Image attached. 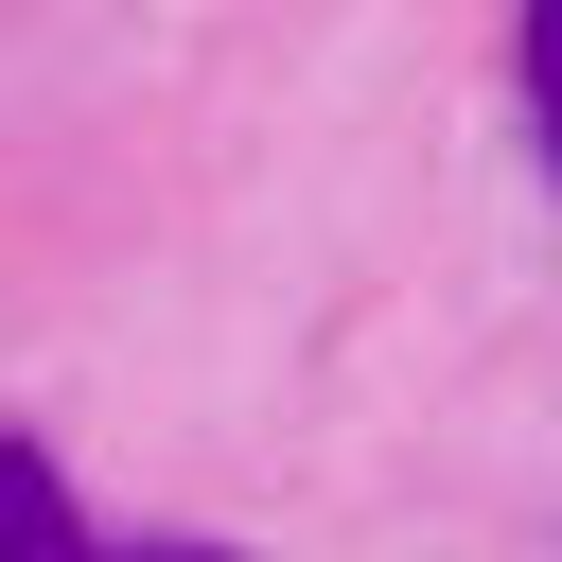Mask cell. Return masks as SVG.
Instances as JSON below:
<instances>
[{
  "label": "cell",
  "instance_id": "obj_1",
  "mask_svg": "<svg viewBox=\"0 0 562 562\" xmlns=\"http://www.w3.org/2000/svg\"><path fill=\"white\" fill-rule=\"evenodd\" d=\"M0 562H228V544H88L70 527V474L35 439H0Z\"/></svg>",
  "mask_w": 562,
  "mask_h": 562
},
{
  "label": "cell",
  "instance_id": "obj_2",
  "mask_svg": "<svg viewBox=\"0 0 562 562\" xmlns=\"http://www.w3.org/2000/svg\"><path fill=\"white\" fill-rule=\"evenodd\" d=\"M527 105H544V158H562V0H527Z\"/></svg>",
  "mask_w": 562,
  "mask_h": 562
}]
</instances>
